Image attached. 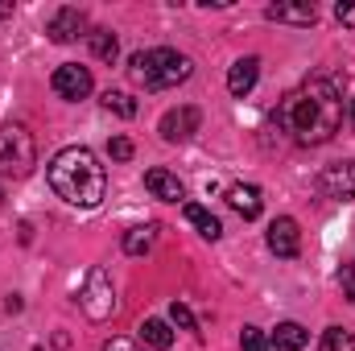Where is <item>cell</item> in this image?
<instances>
[{"mask_svg":"<svg viewBox=\"0 0 355 351\" xmlns=\"http://www.w3.org/2000/svg\"><path fill=\"white\" fill-rule=\"evenodd\" d=\"M277 124L285 132H293L297 145H322V141H331L339 132V124H343V99H339L335 79L314 75L297 91H289L281 99V108H277Z\"/></svg>","mask_w":355,"mask_h":351,"instance_id":"obj_1","label":"cell"},{"mask_svg":"<svg viewBox=\"0 0 355 351\" xmlns=\"http://www.w3.org/2000/svg\"><path fill=\"white\" fill-rule=\"evenodd\" d=\"M46 178L54 186V194L71 207H99L107 194V174L99 166V157L83 145H67L50 157Z\"/></svg>","mask_w":355,"mask_h":351,"instance_id":"obj_2","label":"cell"},{"mask_svg":"<svg viewBox=\"0 0 355 351\" xmlns=\"http://www.w3.org/2000/svg\"><path fill=\"white\" fill-rule=\"evenodd\" d=\"M194 71V62L186 54H178L170 46H157V50H137L128 58V75L132 83H141L145 91H170L178 83H186Z\"/></svg>","mask_w":355,"mask_h":351,"instance_id":"obj_3","label":"cell"},{"mask_svg":"<svg viewBox=\"0 0 355 351\" xmlns=\"http://www.w3.org/2000/svg\"><path fill=\"white\" fill-rule=\"evenodd\" d=\"M37 166V141L25 124H4L0 128V174L25 178Z\"/></svg>","mask_w":355,"mask_h":351,"instance_id":"obj_4","label":"cell"},{"mask_svg":"<svg viewBox=\"0 0 355 351\" xmlns=\"http://www.w3.org/2000/svg\"><path fill=\"white\" fill-rule=\"evenodd\" d=\"M79 306H83V314H87L91 323H107L116 314V285H112V277H107L103 264H95L87 273V285L79 293Z\"/></svg>","mask_w":355,"mask_h":351,"instance_id":"obj_5","label":"cell"},{"mask_svg":"<svg viewBox=\"0 0 355 351\" xmlns=\"http://www.w3.org/2000/svg\"><path fill=\"white\" fill-rule=\"evenodd\" d=\"M198 124H202V112L198 108H190V103H182V108H170L166 116H162V124H157V132H162V141H190L194 132H198Z\"/></svg>","mask_w":355,"mask_h":351,"instance_id":"obj_6","label":"cell"},{"mask_svg":"<svg viewBox=\"0 0 355 351\" xmlns=\"http://www.w3.org/2000/svg\"><path fill=\"white\" fill-rule=\"evenodd\" d=\"M50 87L58 99H87L91 95V71L87 67H79V62H62L58 71H54V79H50Z\"/></svg>","mask_w":355,"mask_h":351,"instance_id":"obj_7","label":"cell"},{"mask_svg":"<svg viewBox=\"0 0 355 351\" xmlns=\"http://www.w3.org/2000/svg\"><path fill=\"white\" fill-rule=\"evenodd\" d=\"M87 29V12L83 8H75V4H67V8H58L54 17H50V25H46V33H50V42H58V46H67V42H75L79 33Z\"/></svg>","mask_w":355,"mask_h":351,"instance_id":"obj_8","label":"cell"},{"mask_svg":"<svg viewBox=\"0 0 355 351\" xmlns=\"http://www.w3.org/2000/svg\"><path fill=\"white\" fill-rule=\"evenodd\" d=\"M268 248H272L277 257L293 261V257L302 252V232H297V219H289V215L272 219V223H268Z\"/></svg>","mask_w":355,"mask_h":351,"instance_id":"obj_9","label":"cell"},{"mask_svg":"<svg viewBox=\"0 0 355 351\" xmlns=\"http://www.w3.org/2000/svg\"><path fill=\"white\" fill-rule=\"evenodd\" d=\"M318 186L322 194L331 198H355V162H335L318 174Z\"/></svg>","mask_w":355,"mask_h":351,"instance_id":"obj_10","label":"cell"},{"mask_svg":"<svg viewBox=\"0 0 355 351\" xmlns=\"http://www.w3.org/2000/svg\"><path fill=\"white\" fill-rule=\"evenodd\" d=\"M145 190H149L153 198H162V203H182V198H186V186L178 182V174L162 170V166L145 174Z\"/></svg>","mask_w":355,"mask_h":351,"instance_id":"obj_11","label":"cell"},{"mask_svg":"<svg viewBox=\"0 0 355 351\" xmlns=\"http://www.w3.org/2000/svg\"><path fill=\"white\" fill-rule=\"evenodd\" d=\"M227 207H232L236 215H244V219H257V215L265 211L261 186H244V182H236V186L227 190Z\"/></svg>","mask_w":355,"mask_h":351,"instance_id":"obj_12","label":"cell"},{"mask_svg":"<svg viewBox=\"0 0 355 351\" xmlns=\"http://www.w3.org/2000/svg\"><path fill=\"white\" fill-rule=\"evenodd\" d=\"M257 79H261V58H240V62L227 71V91H232L236 99H244L248 91L257 87Z\"/></svg>","mask_w":355,"mask_h":351,"instance_id":"obj_13","label":"cell"},{"mask_svg":"<svg viewBox=\"0 0 355 351\" xmlns=\"http://www.w3.org/2000/svg\"><path fill=\"white\" fill-rule=\"evenodd\" d=\"M265 17L268 21H281V25H314L318 8L314 4H268Z\"/></svg>","mask_w":355,"mask_h":351,"instance_id":"obj_14","label":"cell"},{"mask_svg":"<svg viewBox=\"0 0 355 351\" xmlns=\"http://www.w3.org/2000/svg\"><path fill=\"white\" fill-rule=\"evenodd\" d=\"M306 343H310V331L302 323H281L272 331V339H268V348H277V351H302Z\"/></svg>","mask_w":355,"mask_h":351,"instance_id":"obj_15","label":"cell"},{"mask_svg":"<svg viewBox=\"0 0 355 351\" xmlns=\"http://www.w3.org/2000/svg\"><path fill=\"white\" fill-rule=\"evenodd\" d=\"M182 215H186V219H190V223L198 228V236H202V240H211V244H215V240L223 236L219 219H215V215H211L207 207H198V203H186V207H182Z\"/></svg>","mask_w":355,"mask_h":351,"instance_id":"obj_16","label":"cell"},{"mask_svg":"<svg viewBox=\"0 0 355 351\" xmlns=\"http://www.w3.org/2000/svg\"><path fill=\"white\" fill-rule=\"evenodd\" d=\"M153 244H157V228L153 223H141V228H128L124 232V252L128 257H145Z\"/></svg>","mask_w":355,"mask_h":351,"instance_id":"obj_17","label":"cell"},{"mask_svg":"<svg viewBox=\"0 0 355 351\" xmlns=\"http://www.w3.org/2000/svg\"><path fill=\"white\" fill-rule=\"evenodd\" d=\"M141 343H149L153 351L174 348V331H170V323H162V318H145V323H141Z\"/></svg>","mask_w":355,"mask_h":351,"instance_id":"obj_18","label":"cell"},{"mask_svg":"<svg viewBox=\"0 0 355 351\" xmlns=\"http://www.w3.org/2000/svg\"><path fill=\"white\" fill-rule=\"evenodd\" d=\"M87 42H91V54H95L99 62H116V54H120V42H116V33H112V29H91Z\"/></svg>","mask_w":355,"mask_h":351,"instance_id":"obj_19","label":"cell"},{"mask_svg":"<svg viewBox=\"0 0 355 351\" xmlns=\"http://www.w3.org/2000/svg\"><path fill=\"white\" fill-rule=\"evenodd\" d=\"M103 108H107L112 116H120V120H132V116H137V99H132L128 91H103Z\"/></svg>","mask_w":355,"mask_h":351,"instance_id":"obj_20","label":"cell"},{"mask_svg":"<svg viewBox=\"0 0 355 351\" xmlns=\"http://www.w3.org/2000/svg\"><path fill=\"white\" fill-rule=\"evenodd\" d=\"M322 351H355V331L327 327V331H322Z\"/></svg>","mask_w":355,"mask_h":351,"instance_id":"obj_21","label":"cell"},{"mask_svg":"<svg viewBox=\"0 0 355 351\" xmlns=\"http://www.w3.org/2000/svg\"><path fill=\"white\" fill-rule=\"evenodd\" d=\"M240 348H244V351H272V348H268V335L261 331V327H244Z\"/></svg>","mask_w":355,"mask_h":351,"instance_id":"obj_22","label":"cell"},{"mask_svg":"<svg viewBox=\"0 0 355 351\" xmlns=\"http://www.w3.org/2000/svg\"><path fill=\"white\" fill-rule=\"evenodd\" d=\"M170 318H174L182 331H194V335H202V331H198V318L190 314V306H186V302H174V306H170Z\"/></svg>","mask_w":355,"mask_h":351,"instance_id":"obj_23","label":"cell"},{"mask_svg":"<svg viewBox=\"0 0 355 351\" xmlns=\"http://www.w3.org/2000/svg\"><path fill=\"white\" fill-rule=\"evenodd\" d=\"M107 153H112V162H132L137 149H132L128 137H112V141H107Z\"/></svg>","mask_w":355,"mask_h":351,"instance_id":"obj_24","label":"cell"},{"mask_svg":"<svg viewBox=\"0 0 355 351\" xmlns=\"http://www.w3.org/2000/svg\"><path fill=\"white\" fill-rule=\"evenodd\" d=\"M339 281L347 285V302L355 306V264L352 261H343V268H339Z\"/></svg>","mask_w":355,"mask_h":351,"instance_id":"obj_25","label":"cell"},{"mask_svg":"<svg viewBox=\"0 0 355 351\" xmlns=\"http://www.w3.org/2000/svg\"><path fill=\"white\" fill-rule=\"evenodd\" d=\"M335 17H339L343 25H352V29H355V4H347V0H343V4H335Z\"/></svg>","mask_w":355,"mask_h":351,"instance_id":"obj_26","label":"cell"},{"mask_svg":"<svg viewBox=\"0 0 355 351\" xmlns=\"http://www.w3.org/2000/svg\"><path fill=\"white\" fill-rule=\"evenodd\" d=\"M103 351H141V348H137V343H128V339H107Z\"/></svg>","mask_w":355,"mask_h":351,"instance_id":"obj_27","label":"cell"},{"mask_svg":"<svg viewBox=\"0 0 355 351\" xmlns=\"http://www.w3.org/2000/svg\"><path fill=\"white\" fill-rule=\"evenodd\" d=\"M8 17H12V4H8V0H0V21H8Z\"/></svg>","mask_w":355,"mask_h":351,"instance_id":"obj_28","label":"cell"},{"mask_svg":"<svg viewBox=\"0 0 355 351\" xmlns=\"http://www.w3.org/2000/svg\"><path fill=\"white\" fill-rule=\"evenodd\" d=\"M352 124H355V99H352Z\"/></svg>","mask_w":355,"mask_h":351,"instance_id":"obj_29","label":"cell"},{"mask_svg":"<svg viewBox=\"0 0 355 351\" xmlns=\"http://www.w3.org/2000/svg\"><path fill=\"white\" fill-rule=\"evenodd\" d=\"M0 203H4V190H0Z\"/></svg>","mask_w":355,"mask_h":351,"instance_id":"obj_30","label":"cell"}]
</instances>
